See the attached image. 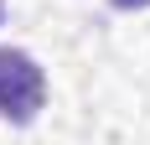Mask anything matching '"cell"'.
Wrapping results in <instances>:
<instances>
[{
	"label": "cell",
	"mask_w": 150,
	"mask_h": 145,
	"mask_svg": "<svg viewBox=\"0 0 150 145\" xmlns=\"http://www.w3.org/2000/svg\"><path fill=\"white\" fill-rule=\"evenodd\" d=\"M42 104H47V72L36 68V57L21 47H0V114L11 124H31Z\"/></svg>",
	"instance_id": "6da1fadb"
},
{
	"label": "cell",
	"mask_w": 150,
	"mask_h": 145,
	"mask_svg": "<svg viewBox=\"0 0 150 145\" xmlns=\"http://www.w3.org/2000/svg\"><path fill=\"white\" fill-rule=\"evenodd\" d=\"M109 5H119V11H145L150 0H109Z\"/></svg>",
	"instance_id": "7a4b0ae2"
},
{
	"label": "cell",
	"mask_w": 150,
	"mask_h": 145,
	"mask_svg": "<svg viewBox=\"0 0 150 145\" xmlns=\"http://www.w3.org/2000/svg\"><path fill=\"white\" fill-rule=\"evenodd\" d=\"M0 21H5V0H0Z\"/></svg>",
	"instance_id": "3957f363"
}]
</instances>
